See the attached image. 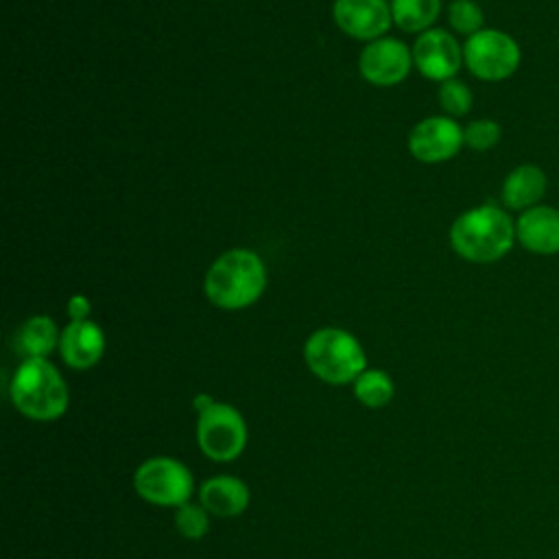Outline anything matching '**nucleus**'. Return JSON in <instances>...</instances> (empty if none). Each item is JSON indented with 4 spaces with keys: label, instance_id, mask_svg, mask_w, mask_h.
Masks as SVG:
<instances>
[{
    "label": "nucleus",
    "instance_id": "obj_1",
    "mask_svg": "<svg viewBox=\"0 0 559 559\" xmlns=\"http://www.w3.org/2000/svg\"><path fill=\"white\" fill-rule=\"evenodd\" d=\"M450 245L467 262L489 264L504 258L515 245V221L496 203L465 210L450 227Z\"/></svg>",
    "mask_w": 559,
    "mask_h": 559
},
{
    "label": "nucleus",
    "instance_id": "obj_2",
    "mask_svg": "<svg viewBox=\"0 0 559 559\" xmlns=\"http://www.w3.org/2000/svg\"><path fill=\"white\" fill-rule=\"evenodd\" d=\"M9 395L13 406L35 421H55L70 404L63 376L46 358H24L11 378Z\"/></svg>",
    "mask_w": 559,
    "mask_h": 559
},
{
    "label": "nucleus",
    "instance_id": "obj_3",
    "mask_svg": "<svg viewBox=\"0 0 559 559\" xmlns=\"http://www.w3.org/2000/svg\"><path fill=\"white\" fill-rule=\"evenodd\" d=\"M266 286L264 262L249 249L225 251L205 273V297L223 310L251 306Z\"/></svg>",
    "mask_w": 559,
    "mask_h": 559
},
{
    "label": "nucleus",
    "instance_id": "obj_4",
    "mask_svg": "<svg viewBox=\"0 0 559 559\" xmlns=\"http://www.w3.org/2000/svg\"><path fill=\"white\" fill-rule=\"evenodd\" d=\"M308 369L328 384L354 382L367 369V356L354 334L341 328H321L304 345Z\"/></svg>",
    "mask_w": 559,
    "mask_h": 559
},
{
    "label": "nucleus",
    "instance_id": "obj_5",
    "mask_svg": "<svg viewBox=\"0 0 559 559\" xmlns=\"http://www.w3.org/2000/svg\"><path fill=\"white\" fill-rule=\"evenodd\" d=\"M247 421L236 406L227 402H214L210 408L199 413L197 443L210 461H236L247 448Z\"/></svg>",
    "mask_w": 559,
    "mask_h": 559
},
{
    "label": "nucleus",
    "instance_id": "obj_6",
    "mask_svg": "<svg viewBox=\"0 0 559 559\" xmlns=\"http://www.w3.org/2000/svg\"><path fill=\"white\" fill-rule=\"evenodd\" d=\"M135 493L157 507H179L192 498V472L177 459L151 456L133 474Z\"/></svg>",
    "mask_w": 559,
    "mask_h": 559
},
{
    "label": "nucleus",
    "instance_id": "obj_7",
    "mask_svg": "<svg viewBox=\"0 0 559 559\" xmlns=\"http://www.w3.org/2000/svg\"><path fill=\"white\" fill-rule=\"evenodd\" d=\"M520 61V44L498 28H483L463 44V63L480 81H504L515 74Z\"/></svg>",
    "mask_w": 559,
    "mask_h": 559
},
{
    "label": "nucleus",
    "instance_id": "obj_8",
    "mask_svg": "<svg viewBox=\"0 0 559 559\" xmlns=\"http://www.w3.org/2000/svg\"><path fill=\"white\" fill-rule=\"evenodd\" d=\"M463 144V129L450 116L424 118L408 133L411 155L424 164L445 162L454 157Z\"/></svg>",
    "mask_w": 559,
    "mask_h": 559
},
{
    "label": "nucleus",
    "instance_id": "obj_9",
    "mask_svg": "<svg viewBox=\"0 0 559 559\" xmlns=\"http://www.w3.org/2000/svg\"><path fill=\"white\" fill-rule=\"evenodd\" d=\"M413 63L426 79L448 81L463 66V48L443 28L424 31L413 46Z\"/></svg>",
    "mask_w": 559,
    "mask_h": 559
},
{
    "label": "nucleus",
    "instance_id": "obj_10",
    "mask_svg": "<svg viewBox=\"0 0 559 559\" xmlns=\"http://www.w3.org/2000/svg\"><path fill=\"white\" fill-rule=\"evenodd\" d=\"M411 63L413 52H408V48L393 37L373 39L362 48L358 59L362 79L382 87L404 81L411 70Z\"/></svg>",
    "mask_w": 559,
    "mask_h": 559
},
{
    "label": "nucleus",
    "instance_id": "obj_11",
    "mask_svg": "<svg viewBox=\"0 0 559 559\" xmlns=\"http://www.w3.org/2000/svg\"><path fill=\"white\" fill-rule=\"evenodd\" d=\"M391 9L384 0H336L334 20L338 28L356 39H380L391 26Z\"/></svg>",
    "mask_w": 559,
    "mask_h": 559
},
{
    "label": "nucleus",
    "instance_id": "obj_12",
    "mask_svg": "<svg viewBox=\"0 0 559 559\" xmlns=\"http://www.w3.org/2000/svg\"><path fill=\"white\" fill-rule=\"evenodd\" d=\"M515 240L535 255L559 253V207L539 203L515 218Z\"/></svg>",
    "mask_w": 559,
    "mask_h": 559
},
{
    "label": "nucleus",
    "instance_id": "obj_13",
    "mask_svg": "<svg viewBox=\"0 0 559 559\" xmlns=\"http://www.w3.org/2000/svg\"><path fill=\"white\" fill-rule=\"evenodd\" d=\"M59 352L68 367L72 369H90L94 367L105 352V334L100 325L90 319L72 321L63 328L59 338Z\"/></svg>",
    "mask_w": 559,
    "mask_h": 559
},
{
    "label": "nucleus",
    "instance_id": "obj_14",
    "mask_svg": "<svg viewBox=\"0 0 559 559\" xmlns=\"http://www.w3.org/2000/svg\"><path fill=\"white\" fill-rule=\"evenodd\" d=\"M249 500L251 493L247 483L236 476L218 474L203 480L199 487V504H203V509L216 518H234L245 513Z\"/></svg>",
    "mask_w": 559,
    "mask_h": 559
},
{
    "label": "nucleus",
    "instance_id": "obj_15",
    "mask_svg": "<svg viewBox=\"0 0 559 559\" xmlns=\"http://www.w3.org/2000/svg\"><path fill=\"white\" fill-rule=\"evenodd\" d=\"M548 190V175L537 164L515 166L502 181V203L507 210L524 212L542 203Z\"/></svg>",
    "mask_w": 559,
    "mask_h": 559
},
{
    "label": "nucleus",
    "instance_id": "obj_16",
    "mask_svg": "<svg viewBox=\"0 0 559 559\" xmlns=\"http://www.w3.org/2000/svg\"><path fill=\"white\" fill-rule=\"evenodd\" d=\"M61 334L50 317L37 314L26 319L15 334V352L24 358H46L55 347H59Z\"/></svg>",
    "mask_w": 559,
    "mask_h": 559
},
{
    "label": "nucleus",
    "instance_id": "obj_17",
    "mask_svg": "<svg viewBox=\"0 0 559 559\" xmlns=\"http://www.w3.org/2000/svg\"><path fill=\"white\" fill-rule=\"evenodd\" d=\"M441 11V0H393L391 15L393 22L408 31H428Z\"/></svg>",
    "mask_w": 559,
    "mask_h": 559
},
{
    "label": "nucleus",
    "instance_id": "obj_18",
    "mask_svg": "<svg viewBox=\"0 0 559 559\" xmlns=\"http://www.w3.org/2000/svg\"><path fill=\"white\" fill-rule=\"evenodd\" d=\"M395 386L386 371L382 369H365L354 380V395L367 408H382L393 400Z\"/></svg>",
    "mask_w": 559,
    "mask_h": 559
},
{
    "label": "nucleus",
    "instance_id": "obj_19",
    "mask_svg": "<svg viewBox=\"0 0 559 559\" xmlns=\"http://www.w3.org/2000/svg\"><path fill=\"white\" fill-rule=\"evenodd\" d=\"M175 528L186 539H201L210 531V513L203 509V504L188 500L175 507Z\"/></svg>",
    "mask_w": 559,
    "mask_h": 559
},
{
    "label": "nucleus",
    "instance_id": "obj_20",
    "mask_svg": "<svg viewBox=\"0 0 559 559\" xmlns=\"http://www.w3.org/2000/svg\"><path fill=\"white\" fill-rule=\"evenodd\" d=\"M448 22L456 33L472 37L474 33L483 31V9L476 0H452L448 7Z\"/></svg>",
    "mask_w": 559,
    "mask_h": 559
},
{
    "label": "nucleus",
    "instance_id": "obj_21",
    "mask_svg": "<svg viewBox=\"0 0 559 559\" xmlns=\"http://www.w3.org/2000/svg\"><path fill=\"white\" fill-rule=\"evenodd\" d=\"M439 103L445 114L450 116H465L472 109V92L469 87L459 79H448L439 87Z\"/></svg>",
    "mask_w": 559,
    "mask_h": 559
},
{
    "label": "nucleus",
    "instance_id": "obj_22",
    "mask_svg": "<svg viewBox=\"0 0 559 559\" xmlns=\"http://www.w3.org/2000/svg\"><path fill=\"white\" fill-rule=\"evenodd\" d=\"M502 129L496 120L489 118H480V120H472L465 129H463V142L474 148V151H489L500 142Z\"/></svg>",
    "mask_w": 559,
    "mask_h": 559
},
{
    "label": "nucleus",
    "instance_id": "obj_23",
    "mask_svg": "<svg viewBox=\"0 0 559 559\" xmlns=\"http://www.w3.org/2000/svg\"><path fill=\"white\" fill-rule=\"evenodd\" d=\"M68 314L72 321H83L90 314V301L83 295H74L68 301Z\"/></svg>",
    "mask_w": 559,
    "mask_h": 559
},
{
    "label": "nucleus",
    "instance_id": "obj_24",
    "mask_svg": "<svg viewBox=\"0 0 559 559\" xmlns=\"http://www.w3.org/2000/svg\"><path fill=\"white\" fill-rule=\"evenodd\" d=\"M214 402H216V400H212L207 393H199V395L192 400V406H194L197 413H203V411L210 408Z\"/></svg>",
    "mask_w": 559,
    "mask_h": 559
}]
</instances>
